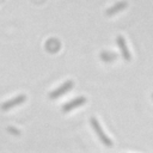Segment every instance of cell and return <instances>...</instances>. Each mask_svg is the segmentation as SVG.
Wrapping results in <instances>:
<instances>
[{
	"mask_svg": "<svg viewBox=\"0 0 153 153\" xmlns=\"http://www.w3.org/2000/svg\"><path fill=\"white\" fill-rule=\"evenodd\" d=\"M25 100H26V96H25V94H19V96L14 97L13 99L7 100V102L2 103L0 108H1V110L7 111V110H10V109H12V108H14V106H17V105H19V104L24 103Z\"/></svg>",
	"mask_w": 153,
	"mask_h": 153,
	"instance_id": "3957f363",
	"label": "cell"
},
{
	"mask_svg": "<svg viewBox=\"0 0 153 153\" xmlns=\"http://www.w3.org/2000/svg\"><path fill=\"white\" fill-rule=\"evenodd\" d=\"M128 6V2L127 1H120V2H117V4H115L112 7H110V8H108L106 10V16H114V14H116V13H118L120 11H122V10H124L126 7Z\"/></svg>",
	"mask_w": 153,
	"mask_h": 153,
	"instance_id": "8992f818",
	"label": "cell"
},
{
	"mask_svg": "<svg viewBox=\"0 0 153 153\" xmlns=\"http://www.w3.org/2000/svg\"><path fill=\"white\" fill-rule=\"evenodd\" d=\"M85 103H86V98H85V97H78V98H75V99H73V100L66 103L65 105H62V111H63V112L72 111L73 109L84 105Z\"/></svg>",
	"mask_w": 153,
	"mask_h": 153,
	"instance_id": "277c9868",
	"label": "cell"
},
{
	"mask_svg": "<svg viewBox=\"0 0 153 153\" xmlns=\"http://www.w3.org/2000/svg\"><path fill=\"white\" fill-rule=\"evenodd\" d=\"M8 131H11V133H13V134H16V135H19V131H18L17 129L12 128V127H10V128H8Z\"/></svg>",
	"mask_w": 153,
	"mask_h": 153,
	"instance_id": "ba28073f",
	"label": "cell"
},
{
	"mask_svg": "<svg viewBox=\"0 0 153 153\" xmlns=\"http://www.w3.org/2000/svg\"><path fill=\"white\" fill-rule=\"evenodd\" d=\"M152 97H153V94H152Z\"/></svg>",
	"mask_w": 153,
	"mask_h": 153,
	"instance_id": "9c48e42d",
	"label": "cell"
},
{
	"mask_svg": "<svg viewBox=\"0 0 153 153\" xmlns=\"http://www.w3.org/2000/svg\"><path fill=\"white\" fill-rule=\"evenodd\" d=\"M116 42H117V45H118V48H120V50H121V54H122V56L124 57V60H126V61H130L131 55H130L129 49L127 48L124 37H123V36H117Z\"/></svg>",
	"mask_w": 153,
	"mask_h": 153,
	"instance_id": "5b68a950",
	"label": "cell"
},
{
	"mask_svg": "<svg viewBox=\"0 0 153 153\" xmlns=\"http://www.w3.org/2000/svg\"><path fill=\"white\" fill-rule=\"evenodd\" d=\"M90 123H91V126H92L93 130L96 131V134H97L98 139L100 140V142H102V143H104L106 147H111V146H112V141H111V139H110V137L104 133V130L102 129V127H100V124H99L98 120H97L96 117H91V118H90Z\"/></svg>",
	"mask_w": 153,
	"mask_h": 153,
	"instance_id": "6da1fadb",
	"label": "cell"
},
{
	"mask_svg": "<svg viewBox=\"0 0 153 153\" xmlns=\"http://www.w3.org/2000/svg\"><path fill=\"white\" fill-rule=\"evenodd\" d=\"M100 57L104 60V61H111V60H115L116 59V55L115 54H106V53H103L100 55Z\"/></svg>",
	"mask_w": 153,
	"mask_h": 153,
	"instance_id": "52a82bcc",
	"label": "cell"
},
{
	"mask_svg": "<svg viewBox=\"0 0 153 153\" xmlns=\"http://www.w3.org/2000/svg\"><path fill=\"white\" fill-rule=\"evenodd\" d=\"M73 86H74V82H73L72 80H68V81H66L65 84H62L60 87H57L56 90H54L53 92H50V93H49V98H50V99H56V98H59L60 96H62V94H65L66 92H68L69 90H72Z\"/></svg>",
	"mask_w": 153,
	"mask_h": 153,
	"instance_id": "7a4b0ae2",
	"label": "cell"
}]
</instances>
